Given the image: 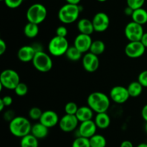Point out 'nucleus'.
I'll use <instances>...</instances> for the list:
<instances>
[{
	"label": "nucleus",
	"mask_w": 147,
	"mask_h": 147,
	"mask_svg": "<svg viewBox=\"0 0 147 147\" xmlns=\"http://www.w3.org/2000/svg\"><path fill=\"white\" fill-rule=\"evenodd\" d=\"M88 105L96 113L106 112L110 108V97L102 92H93L87 98Z\"/></svg>",
	"instance_id": "obj_1"
},
{
	"label": "nucleus",
	"mask_w": 147,
	"mask_h": 147,
	"mask_svg": "<svg viewBox=\"0 0 147 147\" xmlns=\"http://www.w3.org/2000/svg\"><path fill=\"white\" fill-rule=\"evenodd\" d=\"M32 125L27 118L16 116L9 122V130L14 136L22 138L31 133Z\"/></svg>",
	"instance_id": "obj_2"
},
{
	"label": "nucleus",
	"mask_w": 147,
	"mask_h": 147,
	"mask_svg": "<svg viewBox=\"0 0 147 147\" xmlns=\"http://www.w3.org/2000/svg\"><path fill=\"white\" fill-rule=\"evenodd\" d=\"M81 11V8L79 5L67 3L59 10L57 17L63 24H72L78 19Z\"/></svg>",
	"instance_id": "obj_3"
},
{
	"label": "nucleus",
	"mask_w": 147,
	"mask_h": 147,
	"mask_svg": "<svg viewBox=\"0 0 147 147\" xmlns=\"http://www.w3.org/2000/svg\"><path fill=\"white\" fill-rule=\"evenodd\" d=\"M47 16V8L40 3L33 4L27 9L26 17L27 21L40 24L45 20Z\"/></svg>",
	"instance_id": "obj_4"
},
{
	"label": "nucleus",
	"mask_w": 147,
	"mask_h": 147,
	"mask_svg": "<svg viewBox=\"0 0 147 147\" xmlns=\"http://www.w3.org/2000/svg\"><path fill=\"white\" fill-rule=\"evenodd\" d=\"M20 82V77L16 71L11 69H7L2 71L0 74V87L7 89H15Z\"/></svg>",
	"instance_id": "obj_5"
},
{
	"label": "nucleus",
	"mask_w": 147,
	"mask_h": 147,
	"mask_svg": "<svg viewBox=\"0 0 147 147\" xmlns=\"http://www.w3.org/2000/svg\"><path fill=\"white\" fill-rule=\"evenodd\" d=\"M69 43L66 37L55 35L50 40L48 43V50L50 55L59 57L65 55L69 48Z\"/></svg>",
	"instance_id": "obj_6"
},
{
	"label": "nucleus",
	"mask_w": 147,
	"mask_h": 147,
	"mask_svg": "<svg viewBox=\"0 0 147 147\" xmlns=\"http://www.w3.org/2000/svg\"><path fill=\"white\" fill-rule=\"evenodd\" d=\"M32 63L37 71L43 73L50 71L53 66L52 58L44 50L37 52Z\"/></svg>",
	"instance_id": "obj_7"
},
{
	"label": "nucleus",
	"mask_w": 147,
	"mask_h": 147,
	"mask_svg": "<svg viewBox=\"0 0 147 147\" xmlns=\"http://www.w3.org/2000/svg\"><path fill=\"white\" fill-rule=\"evenodd\" d=\"M143 25L132 21L128 23L124 29V34L129 41H140L144 33Z\"/></svg>",
	"instance_id": "obj_8"
},
{
	"label": "nucleus",
	"mask_w": 147,
	"mask_h": 147,
	"mask_svg": "<svg viewBox=\"0 0 147 147\" xmlns=\"http://www.w3.org/2000/svg\"><path fill=\"white\" fill-rule=\"evenodd\" d=\"M109 97L117 104H123L128 101L129 97H131L129 95V91L127 87H125L121 85L115 86L111 89Z\"/></svg>",
	"instance_id": "obj_9"
},
{
	"label": "nucleus",
	"mask_w": 147,
	"mask_h": 147,
	"mask_svg": "<svg viewBox=\"0 0 147 147\" xmlns=\"http://www.w3.org/2000/svg\"><path fill=\"white\" fill-rule=\"evenodd\" d=\"M79 120H78L76 115H68L65 114L59 121V127L63 132L70 133L73 132L77 128H78Z\"/></svg>",
	"instance_id": "obj_10"
},
{
	"label": "nucleus",
	"mask_w": 147,
	"mask_h": 147,
	"mask_svg": "<svg viewBox=\"0 0 147 147\" xmlns=\"http://www.w3.org/2000/svg\"><path fill=\"white\" fill-rule=\"evenodd\" d=\"M146 48L141 41H129L125 47V53L131 59H138L144 54Z\"/></svg>",
	"instance_id": "obj_11"
},
{
	"label": "nucleus",
	"mask_w": 147,
	"mask_h": 147,
	"mask_svg": "<svg viewBox=\"0 0 147 147\" xmlns=\"http://www.w3.org/2000/svg\"><path fill=\"white\" fill-rule=\"evenodd\" d=\"M95 32L102 33L107 30L110 25V18L106 13L100 12L96 13L92 20Z\"/></svg>",
	"instance_id": "obj_12"
},
{
	"label": "nucleus",
	"mask_w": 147,
	"mask_h": 147,
	"mask_svg": "<svg viewBox=\"0 0 147 147\" xmlns=\"http://www.w3.org/2000/svg\"><path fill=\"white\" fill-rule=\"evenodd\" d=\"M82 64L86 71L90 73L95 72L98 70L100 64L98 56L90 52H87L82 58Z\"/></svg>",
	"instance_id": "obj_13"
},
{
	"label": "nucleus",
	"mask_w": 147,
	"mask_h": 147,
	"mask_svg": "<svg viewBox=\"0 0 147 147\" xmlns=\"http://www.w3.org/2000/svg\"><path fill=\"white\" fill-rule=\"evenodd\" d=\"M97 128V125L93 120L80 122L78 128V136L85 137L87 138H91L93 135L96 134Z\"/></svg>",
	"instance_id": "obj_14"
},
{
	"label": "nucleus",
	"mask_w": 147,
	"mask_h": 147,
	"mask_svg": "<svg viewBox=\"0 0 147 147\" xmlns=\"http://www.w3.org/2000/svg\"><path fill=\"white\" fill-rule=\"evenodd\" d=\"M92 43H93V40L91 38V36L80 33L75 38L73 46L77 48L82 53H86L90 50Z\"/></svg>",
	"instance_id": "obj_15"
},
{
	"label": "nucleus",
	"mask_w": 147,
	"mask_h": 147,
	"mask_svg": "<svg viewBox=\"0 0 147 147\" xmlns=\"http://www.w3.org/2000/svg\"><path fill=\"white\" fill-rule=\"evenodd\" d=\"M60 118L56 112L53 110H46L42 112L39 122L48 128H53L59 123Z\"/></svg>",
	"instance_id": "obj_16"
},
{
	"label": "nucleus",
	"mask_w": 147,
	"mask_h": 147,
	"mask_svg": "<svg viewBox=\"0 0 147 147\" xmlns=\"http://www.w3.org/2000/svg\"><path fill=\"white\" fill-rule=\"evenodd\" d=\"M36 53L37 52L32 46H23L17 51V58L24 63L32 61Z\"/></svg>",
	"instance_id": "obj_17"
},
{
	"label": "nucleus",
	"mask_w": 147,
	"mask_h": 147,
	"mask_svg": "<svg viewBox=\"0 0 147 147\" xmlns=\"http://www.w3.org/2000/svg\"><path fill=\"white\" fill-rule=\"evenodd\" d=\"M77 27L80 33L91 35L95 32L92 20L86 18L80 19L77 24Z\"/></svg>",
	"instance_id": "obj_18"
},
{
	"label": "nucleus",
	"mask_w": 147,
	"mask_h": 147,
	"mask_svg": "<svg viewBox=\"0 0 147 147\" xmlns=\"http://www.w3.org/2000/svg\"><path fill=\"white\" fill-rule=\"evenodd\" d=\"M93 113H94V112H93V110L88 105H87V106L79 107L76 115L79 122H84V121L92 120L93 117Z\"/></svg>",
	"instance_id": "obj_19"
},
{
	"label": "nucleus",
	"mask_w": 147,
	"mask_h": 147,
	"mask_svg": "<svg viewBox=\"0 0 147 147\" xmlns=\"http://www.w3.org/2000/svg\"><path fill=\"white\" fill-rule=\"evenodd\" d=\"M49 133V128L42 124L41 122H36L35 124L32 125L31 133L34 136H35L37 139H42L47 136Z\"/></svg>",
	"instance_id": "obj_20"
},
{
	"label": "nucleus",
	"mask_w": 147,
	"mask_h": 147,
	"mask_svg": "<svg viewBox=\"0 0 147 147\" xmlns=\"http://www.w3.org/2000/svg\"><path fill=\"white\" fill-rule=\"evenodd\" d=\"M94 122L97 125L98 128L106 129L107 128H109L111 124V118L107 112L96 113Z\"/></svg>",
	"instance_id": "obj_21"
},
{
	"label": "nucleus",
	"mask_w": 147,
	"mask_h": 147,
	"mask_svg": "<svg viewBox=\"0 0 147 147\" xmlns=\"http://www.w3.org/2000/svg\"><path fill=\"white\" fill-rule=\"evenodd\" d=\"M132 21L138 23V24L143 25L147 23V11L145 9L142 8L137 9L134 10V12L131 15Z\"/></svg>",
	"instance_id": "obj_22"
},
{
	"label": "nucleus",
	"mask_w": 147,
	"mask_h": 147,
	"mask_svg": "<svg viewBox=\"0 0 147 147\" xmlns=\"http://www.w3.org/2000/svg\"><path fill=\"white\" fill-rule=\"evenodd\" d=\"M39 139H37L32 134L30 133L21 138L20 147H38Z\"/></svg>",
	"instance_id": "obj_23"
},
{
	"label": "nucleus",
	"mask_w": 147,
	"mask_h": 147,
	"mask_svg": "<svg viewBox=\"0 0 147 147\" xmlns=\"http://www.w3.org/2000/svg\"><path fill=\"white\" fill-rule=\"evenodd\" d=\"M144 86L138 81L131 82L127 86L129 95L131 97H137L142 93Z\"/></svg>",
	"instance_id": "obj_24"
},
{
	"label": "nucleus",
	"mask_w": 147,
	"mask_h": 147,
	"mask_svg": "<svg viewBox=\"0 0 147 147\" xmlns=\"http://www.w3.org/2000/svg\"><path fill=\"white\" fill-rule=\"evenodd\" d=\"M39 24H34L32 22H28L26 24L24 27V33L26 37L29 38H34L39 33Z\"/></svg>",
	"instance_id": "obj_25"
},
{
	"label": "nucleus",
	"mask_w": 147,
	"mask_h": 147,
	"mask_svg": "<svg viewBox=\"0 0 147 147\" xmlns=\"http://www.w3.org/2000/svg\"><path fill=\"white\" fill-rule=\"evenodd\" d=\"M105 50H106V45L104 42L100 40H93L89 52L98 56L99 55L102 54Z\"/></svg>",
	"instance_id": "obj_26"
},
{
	"label": "nucleus",
	"mask_w": 147,
	"mask_h": 147,
	"mask_svg": "<svg viewBox=\"0 0 147 147\" xmlns=\"http://www.w3.org/2000/svg\"><path fill=\"white\" fill-rule=\"evenodd\" d=\"M90 147H106L107 144L106 138L100 134H95L89 138Z\"/></svg>",
	"instance_id": "obj_27"
},
{
	"label": "nucleus",
	"mask_w": 147,
	"mask_h": 147,
	"mask_svg": "<svg viewBox=\"0 0 147 147\" xmlns=\"http://www.w3.org/2000/svg\"><path fill=\"white\" fill-rule=\"evenodd\" d=\"M65 56L69 60L72 61H79L83 58V53L77 48L73 46L69 47L67 52H66Z\"/></svg>",
	"instance_id": "obj_28"
},
{
	"label": "nucleus",
	"mask_w": 147,
	"mask_h": 147,
	"mask_svg": "<svg viewBox=\"0 0 147 147\" xmlns=\"http://www.w3.org/2000/svg\"><path fill=\"white\" fill-rule=\"evenodd\" d=\"M72 147H90L89 138L77 136L73 141Z\"/></svg>",
	"instance_id": "obj_29"
},
{
	"label": "nucleus",
	"mask_w": 147,
	"mask_h": 147,
	"mask_svg": "<svg viewBox=\"0 0 147 147\" xmlns=\"http://www.w3.org/2000/svg\"><path fill=\"white\" fill-rule=\"evenodd\" d=\"M42 111L38 107H33V108H30L29 110L28 115L30 119L33 120H40V118H41L42 115Z\"/></svg>",
	"instance_id": "obj_30"
},
{
	"label": "nucleus",
	"mask_w": 147,
	"mask_h": 147,
	"mask_svg": "<svg viewBox=\"0 0 147 147\" xmlns=\"http://www.w3.org/2000/svg\"><path fill=\"white\" fill-rule=\"evenodd\" d=\"M14 91L17 96L23 97L27 95L28 92V86L25 83L20 82L19 84L15 87V89H14Z\"/></svg>",
	"instance_id": "obj_31"
},
{
	"label": "nucleus",
	"mask_w": 147,
	"mask_h": 147,
	"mask_svg": "<svg viewBox=\"0 0 147 147\" xmlns=\"http://www.w3.org/2000/svg\"><path fill=\"white\" fill-rule=\"evenodd\" d=\"M78 108L79 107L76 102H69L65 106V114H68V115H76Z\"/></svg>",
	"instance_id": "obj_32"
},
{
	"label": "nucleus",
	"mask_w": 147,
	"mask_h": 147,
	"mask_svg": "<svg viewBox=\"0 0 147 147\" xmlns=\"http://www.w3.org/2000/svg\"><path fill=\"white\" fill-rule=\"evenodd\" d=\"M146 0H126L128 7H131L132 10H135L137 9L142 8Z\"/></svg>",
	"instance_id": "obj_33"
},
{
	"label": "nucleus",
	"mask_w": 147,
	"mask_h": 147,
	"mask_svg": "<svg viewBox=\"0 0 147 147\" xmlns=\"http://www.w3.org/2000/svg\"><path fill=\"white\" fill-rule=\"evenodd\" d=\"M24 0H4V4L10 9H16L21 6Z\"/></svg>",
	"instance_id": "obj_34"
},
{
	"label": "nucleus",
	"mask_w": 147,
	"mask_h": 147,
	"mask_svg": "<svg viewBox=\"0 0 147 147\" xmlns=\"http://www.w3.org/2000/svg\"><path fill=\"white\" fill-rule=\"evenodd\" d=\"M137 81L144 87H147V70L143 71L139 74Z\"/></svg>",
	"instance_id": "obj_35"
},
{
	"label": "nucleus",
	"mask_w": 147,
	"mask_h": 147,
	"mask_svg": "<svg viewBox=\"0 0 147 147\" xmlns=\"http://www.w3.org/2000/svg\"><path fill=\"white\" fill-rule=\"evenodd\" d=\"M55 33L57 36L66 37L67 35V29L64 25H60L58 27H57Z\"/></svg>",
	"instance_id": "obj_36"
},
{
	"label": "nucleus",
	"mask_w": 147,
	"mask_h": 147,
	"mask_svg": "<svg viewBox=\"0 0 147 147\" xmlns=\"http://www.w3.org/2000/svg\"><path fill=\"white\" fill-rule=\"evenodd\" d=\"M1 100L4 102L5 107H9L12 104L13 102V99L11 96L9 95H6V96L3 97L1 99Z\"/></svg>",
	"instance_id": "obj_37"
},
{
	"label": "nucleus",
	"mask_w": 147,
	"mask_h": 147,
	"mask_svg": "<svg viewBox=\"0 0 147 147\" xmlns=\"http://www.w3.org/2000/svg\"><path fill=\"white\" fill-rule=\"evenodd\" d=\"M14 111L12 110L6 111L5 113L4 114V118L5 119V120H8L9 122H10V121H11L14 117H16L14 116Z\"/></svg>",
	"instance_id": "obj_38"
},
{
	"label": "nucleus",
	"mask_w": 147,
	"mask_h": 147,
	"mask_svg": "<svg viewBox=\"0 0 147 147\" xmlns=\"http://www.w3.org/2000/svg\"><path fill=\"white\" fill-rule=\"evenodd\" d=\"M7 50V43L3 39H0V55H3Z\"/></svg>",
	"instance_id": "obj_39"
},
{
	"label": "nucleus",
	"mask_w": 147,
	"mask_h": 147,
	"mask_svg": "<svg viewBox=\"0 0 147 147\" xmlns=\"http://www.w3.org/2000/svg\"><path fill=\"white\" fill-rule=\"evenodd\" d=\"M120 147H134V144L131 141L125 140L121 143Z\"/></svg>",
	"instance_id": "obj_40"
},
{
	"label": "nucleus",
	"mask_w": 147,
	"mask_h": 147,
	"mask_svg": "<svg viewBox=\"0 0 147 147\" xmlns=\"http://www.w3.org/2000/svg\"><path fill=\"white\" fill-rule=\"evenodd\" d=\"M142 117L146 122H147V104L142 108Z\"/></svg>",
	"instance_id": "obj_41"
},
{
	"label": "nucleus",
	"mask_w": 147,
	"mask_h": 147,
	"mask_svg": "<svg viewBox=\"0 0 147 147\" xmlns=\"http://www.w3.org/2000/svg\"><path fill=\"white\" fill-rule=\"evenodd\" d=\"M140 41L142 42V44L144 46V47L147 48V32L146 33H144V35H142V38H141Z\"/></svg>",
	"instance_id": "obj_42"
},
{
	"label": "nucleus",
	"mask_w": 147,
	"mask_h": 147,
	"mask_svg": "<svg viewBox=\"0 0 147 147\" xmlns=\"http://www.w3.org/2000/svg\"><path fill=\"white\" fill-rule=\"evenodd\" d=\"M133 12H134V10H132L131 7H128V6L124 9V13L125 14H126V15L131 16V17Z\"/></svg>",
	"instance_id": "obj_43"
},
{
	"label": "nucleus",
	"mask_w": 147,
	"mask_h": 147,
	"mask_svg": "<svg viewBox=\"0 0 147 147\" xmlns=\"http://www.w3.org/2000/svg\"><path fill=\"white\" fill-rule=\"evenodd\" d=\"M65 1L67 4H77V5H79V3L80 2L81 0H65Z\"/></svg>",
	"instance_id": "obj_44"
},
{
	"label": "nucleus",
	"mask_w": 147,
	"mask_h": 147,
	"mask_svg": "<svg viewBox=\"0 0 147 147\" xmlns=\"http://www.w3.org/2000/svg\"><path fill=\"white\" fill-rule=\"evenodd\" d=\"M4 108H5V105H4V102L0 99V111H2Z\"/></svg>",
	"instance_id": "obj_45"
},
{
	"label": "nucleus",
	"mask_w": 147,
	"mask_h": 147,
	"mask_svg": "<svg viewBox=\"0 0 147 147\" xmlns=\"http://www.w3.org/2000/svg\"><path fill=\"white\" fill-rule=\"evenodd\" d=\"M136 147H147V144L146 143H142V144H139Z\"/></svg>",
	"instance_id": "obj_46"
},
{
	"label": "nucleus",
	"mask_w": 147,
	"mask_h": 147,
	"mask_svg": "<svg viewBox=\"0 0 147 147\" xmlns=\"http://www.w3.org/2000/svg\"><path fill=\"white\" fill-rule=\"evenodd\" d=\"M144 129H145V131H146V132L147 133V122H146V124H145Z\"/></svg>",
	"instance_id": "obj_47"
},
{
	"label": "nucleus",
	"mask_w": 147,
	"mask_h": 147,
	"mask_svg": "<svg viewBox=\"0 0 147 147\" xmlns=\"http://www.w3.org/2000/svg\"><path fill=\"white\" fill-rule=\"evenodd\" d=\"M98 1H100V2H104V1H106L107 0H97Z\"/></svg>",
	"instance_id": "obj_48"
},
{
	"label": "nucleus",
	"mask_w": 147,
	"mask_h": 147,
	"mask_svg": "<svg viewBox=\"0 0 147 147\" xmlns=\"http://www.w3.org/2000/svg\"><path fill=\"white\" fill-rule=\"evenodd\" d=\"M1 1H4V0H1Z\"/></svg>",
	"instance_id": "obj_49"
},
{
	"label": "nucleus",
	"mask_w": 147,
	"mask_h": 147,
	"mask_svg": "<svg viewBox=\"0 0 147 147\" xmlns=\"http://www.w3.org/2000/svg\"><path fill=\"white\" fill-rule=\"evenodd\" d=\"M146 144H147V142H146Z\"/></svg>",
	"instance_id": "obj_50"
}]
</instances>
